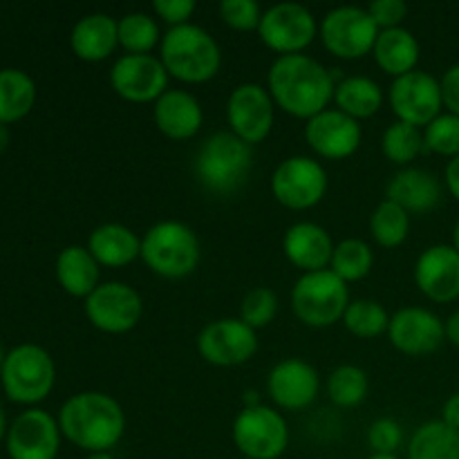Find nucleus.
<instances>
[{
  "label": "nucleus",
  "instance_id": "nucleus-1",
  "mask_svg": "<svg viewBox=\"0 0 459 459\" xmlns=\"http://www.w3.org/2000/svg\"><path fill=\"white\" fill-rule=\"evenodd\" d=\"M343 76L327 70L309 54L276 56L267 72V90L276 108L294 119H312L318 112L332 108L334 88Z\"/></svg>",
  "mask_w": 459,
  "mask_h": 459
},
{
  "label": "nucleus",
  "instance_id": "nucleus-2",
  "mask_svg": "<svg viewBox=\"0 0 459 459\" xmlns=\"http://www.w3.org/2000/svg\"><path fill=\"white\" fill-rule=\"evenodd\" d=\"M58 429L67 442L88 455L110 453L126 435L124 406L99 390L76 393L58 411Z\"/></svg>",
  "mask_w": 459,
  "mask_h": 459
},
{
  "label": "nucleus",
  "instance_id": "nucleus-3",
  "mask_svg": "<svg viewBox=\"0 0 459 459\" xmlns=\"http://www.w3.org/2000/svg\"><path fill=\"white\" fill-rule=\"evenodd\" d=\"M160 61L170 79L200 85L213 79L222 67V49L218 40L195 22L169 27L160 43Z\"/></svg>",
  "mask_w": 459,
  "mask_h": 459
},
{
  "label": "nucleus",
  "instance_id": "nucleus-4",
  "mask_svg": "<svg viewBox=\"0 0 459 459\" xmlns=\"http://www.w3.org/2000/svg\"><path fill=\"white\" fill-rule=\"evenodd\" d=\"M254 169V146L242 142L231 130L209 134L197 148L193 173L197 182L215 195H233L245 186Z\"/></svg>",
  "mask_w": 459,
  "mask_h": 459
},
{
  "label": "nucleus",
  "instance_id": "nucleus-5",
  "mask_svg": "<svg viewBox=\"0 0 459 459\" xmlns=\"http://www.w3.org/2000/svg\"><path fill=\"white\" fill-rule=\"evenodd\" d=\"M200 258V238L186 222L160 220L142 236L143 264L166 281H182L195 273Z\"/></svg>",
  "mask_w": 459,
  "mask_h": 459
},
{
  "label": "nucleus",
  "instance_id": "nucleus-6",
  "mask_svg": "<svg viewBox=\"0 0 459 459\" xmlns=\"http://www.w3.org/2000/svg\"><path fill=\"white\" fill-rule=\"evenodd\" d=\"M350 287L334 272L300 273L291 287V312L303 325L314 330H325L343 321V314L350 305Z\"/></svg>",
  "mask_w": 459,
  "mask_h": 459
},
{
  "label": "nucleus",
  "instance_id": "nucleus-7",
  "mask_svg": "<svg viewBox=\"0 0 459 459\" xmlns=\"http://www.w3.org/2000/svg\"><path fill=\"white\" fill-rule=\"evenodd\" d=\"M54 381H56L54 359L40 345L22 343L7 352L0 384L12 402L34 406V403L48 399L54 388Z\"/></svg>",
  "mask_w": 459,
  "mask_h": 459
},
{
  "label": "nucleus",
  "instance_id": "nucleus-8",
  "mask_svg": "<svg viewBox=\"0 0 459 459\" xmlns=\"http://www.w3.org/2000/svg\"><path fill=\"white\" fill-rule=\"evenodd\" d=\"M231 439L240 457L281 459L290 446V424L278 408L267 403L242 408L231 424Z\"/></svg>",
  "mask_w": 459,
  "mask_h": 459
},
{
  "label": "nucleus",
  "instance_id": "nucleus-9",
  "mask_svg": "<svg viewBox=\"0 0 459 459\" xmlns=\"http://www.w3.org/2000/svg\"><path fill=\"white\" fill-rule=\"evenodd\" d=\"M272 195L290 211H309L321 204L330 188L325 166L309 155H291L272 173Z\"/></svg>",
  "mask_w": 459,
  "mask_h": 459
},
{
  "label": "nucleus",
  "instance_id": "nucleus-10",
  "mask_svg": "<svg viewBox=\"0 0 459 459\" xmlns=\"http://www.w3.org/2000/svg\"><path fill=\"white\" fill-rule=\"evenodd\" d=\"M318 36L321 43L332 56L343 61H357V58L372 54L379 36V27L375 25L366 7L357 4H341L330 9L318 22Z\"/></svg>",
  "mask_w": 459,
  "mask_h": 459
},
{
  "label": "nucleus",
  "instance_id": "nucleus-11",
  "mask_svg": "<svg viewBox=\"0 0 459 459\" xmlns=\"http://www.w3.org/2000/svg\"><path fill=\"white\" fill-rule=\"evenodd\" d=\"M318 36V18L300 3H276L263 12L258 39L278 56L303 54Z\"/></svg>",
  "mask_w": 459,
  "mask_h": 459
},
{
  "label": "nucleus",
  "instance_id": "nucleus-12",
  "mask_svg": "<svg viewBox=\"0 0 459 459\" xmlns=\"http://www.w3.org/2000/svg\"><path fill=\"white\" fill-rule=\"evenodd\" d=\"M83 312L103 334H128L142 323L143 299L128 282L106 281L83 300Z\"/></svg>",
  "mask_w": 459,
  "mask_h": 459
},
{
  "label": "nucleus",
  "instance_id": "nucleus-13",
  "mask_svg": "<svg viewBox=\"0 0 459 459\" xmlns=\"http://www.w3.org/2000/svg\"><path fill=\"white\" fill-rule=\"evenodd\" d=\"M227 124L236 137L255 146L272 134L276 121V103L269 94L267 85L247 81L236 85L227 99Z\"/></svg>",
  "mask_w": 459,
  "mask_h": 459
},
{
  "label": "nucleus",
  "instance_id": "nucleus-14",
  "mask_svg": "<svg viewBox=\"0 0 459 459\" xmlns=\"http://www.w3.org/2000/svg\"><path fill=\"white\" fill-rule=\"evenodd\" d=\"M385 99H388L397 121L417 126L421 130L444 112L439 79L424 70L408 72V74L393 79Z\"/></svg>",
  "mask_w": 459,
  "mask_h": 459
},
{
  "label": "nucleus",
  "instance_id": "nucleus-15",
  "mask_svg": "<svg viewBox=\"0 0 459 459\" xmlns=\"http://www.w3.org/2000/svg\"><path fill=\"white\" fill-rule=\"evenodd\" d=\"M195 348L209 366H245L258 352V332L240 318H218L202 327Z\"/></svg>",
  "mask_w": 459,
  "mask_h": 459
},
{
  "label": "nucleus",
  "instance_id": "nucleus-16",
  "mask_svg": "<svg viewBox=\"0 0 459 459\" xmlns=\"http://www.w3.org/2000/svg\"><path fill=\"white\" fill-rule=\"evenodd\" d=\"M169 81L157 54H124L110 67V88L128 103H155L169 90Z\"/></svg>",
  "mask_w": 459,
  "mask_h": 459
},
{
  "label": "nucleus",
  "instance_id": "nucleus-17",
  "mask_svg": "<svg viewBox=\"0 0 459 459\" xmlns=\"http://www.w3.org/2000/svg\"><path fill=\"white\" fill-rule=\"evenodd\" d=\"M388 341L406 357H429L446 341L444 321L429 307H402L390 316Z\"/></svg>",
  "mask_w": 459,
  "mask_h": 459
},
{
  "label": "nucleus",
  "instance_id": "nucleus-18",
  "mask_svg": "<svg viewBox=\"0 0 459 459\" xmlns=\"http://www.w3.org/2000/svg\"><path fill=\"white\" fill-rule=\"evenodd\" d=\"M363 139L361 121L352 119L334 106L305 121V142L314 155L327 161H341L359 151Z\"/></svg>",
  "mask_w": 459,
  "mask_h": 459
},
{
  "label": "nucleus",
  "instance_id": "nucleus-19",
  "mask_svg": "<svg viewBox=\"0 0 459 459\" xmlns=\"http://www.w3.org/2000/svg\"><path fill=\"white\" fill-rule=\"evenodd\" d=\"M318 393H321V375L305 359H282L269 370L267 394L278 411H305L316 402Z\"/></svg>",
  "mask_w": 459,
  "mask_h": 459
},
{
  "label": "nucleus",
  "instance_id": "nucleus-20",
  "mask_svg": "<svg viewBox=\"0 0 459 459\" xmlns=\"http://www.w3.org/2000/svg\"><path fill=\"white\" fill-rule=\"evenodd\" d=\"M61 437L58 420L40 408H30L7 429V455L12 459H56Z\"/></svg>",
  "mask_w": 459,
  "mask_h": 459
},
{
  "label": "nucleus",
  "instance_id": "nucleus-21",
  "mask_svg": "<svg viewBox=\"0 0 459 459\" xmlns=\"http://www.w3.org/2000/svg\"><path fill=\"white\" fill-rule=\"evenodd\" d=\"M415 285L430 303H455L459 299V254L455 247H426L415 263Z\"/></svg>",
  "mask_w": 459,
  "mask_h": 459
},
{
  "label": "nucleus",
  "instance_id": "nucleus-22",
  "mask_svg": "<svg viewBox=\"0 0 459 459\" xmlns=\"http://www.w3.org/2000/svg\"><path fill=\"white\" fill-rule=\"evenodd\" d=\"M152 121L166 139L188 142L204 126V108L188 90L169 88L152 103Z\"/></svg>",
  "mask_w": 459,
  "mask_h": 459
},
{
  "label": "nucleus",
  "instance_id": "nucleus-23",
  "mask_svg": "<svg viewBox=\"0 0 459 459\" xmlns=\"http://www.w3.org/2000/svg\"><path fill=\"white\" fill-rule=\"evenodd\" d=\"M334 245L336 242L332 240L330 231L309 220L291 224L282 236V254L290 260V264L300 269V273L330 269Z\"/></svg>",
  "mask_w": 459,
  "mask_h": 459
},
{
  "label": "nucleus",
  "instance_id": "nucleus-24",
  "mask_svg": "<svg viewBox=\"0 0 459 459\" xmlns=\"http://www.w3.org/2000/svg\"><path fill=\"white\" fill-rule=\"evenodd\" d=\"M444 184L435 173L417 166L399 169L385 184V200L394 202L411 215H426L442 202Z\"/></svg>",
  "mask_w": 459,
  "mask_h": 459
},
{
  "label": "nucleus",
  "instance_id": "nucleus-25",
  "mask_svg": "<svg viewBox=\"0 0 459 459\" xmlns=\"http://www.w3.org/2000/svg\"><path fill=\"white\" fill-rule=\"evenodd\" d=\"M70 48L76 58L85 63H101L119 48V27L110 13H85L70 31Z\"/></svg>",
  "mask_w": 459,
  "mask_h": 459
},
{
  "label": "nucleus",
  "instance_id": "nucleus-26",
  "mask_svg": "<svg viewBox=\"0 0 459 459\" xmlns=\"http://www.w3.org/2000/svg\"><path fill=\"white\" fill-rule=\"evenodd\" d=\"M88 251L101 267L121 269L142 258V238L130 227L119 222H106L92 229L88 236Z\"/></svg>",
  "mask_w": 459,
  "mask_h": 459
},
{
  "label": "nucleus",
  "instance_id": "nucleus-27",
  "mask_svg": "<svg viewBox=\"0 0 459 459\" xmlns=\"http://www.w3.org/2000/svg\"><path fill=\"white\" fill-rule=\"evenodd\" d=\"M375 63L381 72L390 74L393 79L417 70L421 56V45L417 36L406 27H393L381 30L377 36L375 49H372Z\"/></svg>",
  "mask_w": 459,
  "mask_h": 459
},
{
  "label": "nucleus",
  "instance_id": "nucleus-28",
  "mask_svg": "<svg viewBox=\"0 0 459 459\" xmlns=\"http://www.w3.org/2000/svg\"><path fill=\"white\" fill-rule=\"evenodd\" d=\"M56 281L65 294L85 300L101 285V264L88 247L70 245L61 249L56 258Z\"/></svg>",
  "mask_w": 459,
  "mask_h": 459
},
{
  "label": "nucleus",
  "instance_id": "nucleus-29",
  "mask_svg": "<svg viewBox=\"0 0 459 459\" xmlns=\"http://www.w3.org/2000/svg\"><path fill=\"white\" fill-rule=\"evenodd\" d=\"M385 92L375 79L363 74L343 76L334 88V101L332 106L336 110L345 112L352 119L363 121L375 117L384 108Z\"/></svg>",
  "mask_w": 459,
  "mask_h": 459
},
{
  "label": "nucleus",
  "instance_id": "nucleus-30",
  "mask_svg": "<svg viewBox=\"0 0 459 459\" xmlns=\"http://www.w3.org/2000/svg\"><path fill=\"white\" fill-rule=\"evenodd\" d=\"M36 101V83L18 67L0 70V124H13L31 112Z\"/></svg>",
  "mask_w": 459,
  "mask_h": 459
},
{
  "label": "nucleus",
  "instance_id": "nucleus-31",
  "mask_svg": "<svg viewBox=\"0 0 459 459\" xmlns=\"http://www.w3.org/2000/svg\"><path fill=\"white\" fill-rule=\"evenodd\" d=\"M406 459H459V433L442 420L426 421L412 433Z\"/></svg>",
  "mask_w": 459,
  "mask_h": 459
},
{
  "label": "nucleus",
  "instance_id": "nucleus-32",
  "mask_svg": "<svg viewBox=\"0 0 459 459\" xmlns=\"http://www.w3.org/2000/svg\"><path fill=\"white\" fill-rule=\"evenodd\" d=\"M372 267H375V249L370 242L361 240V238H345L334 245L330 272H334L348 285L370 276Z\"/></svg>",
  "mask_w": 459,
  "mask_h": 459
},
{
  "label": "nucleus",
  "instance_id": "nucleus-33",
  "mask_svg": "<svg viewBox=\"0 0 459 459\" xmlns=\"http://www.w3.org/2000/svg\"><path fill=\"white\" fill-rule=\"evenodd\" d=\"M119 48L126 54H152L161 43L160 21L146 12H128L117 18Z\"/></svg>",
  "mask_w": 459,
  "mask_h": 459
},
{
  "label": "nucleus",
  "instance_id": "nucleus-34",
  "mask_svg": "<svg viewBox=\"0 0 459 459\" xmlns=\"http://www.w3.org/2000/svg\"><path fill=\"white\" fill-rule=\"evenodd\" d=\"M368 229H370V236L377 245L384 247V249H397L408 240L411 213L403 211L399 204H394V202L384 200L370 213Z\"/></svg>",
  "mask_w": 459,
  "mask_h": 459
},
{
  "label": "nucleus",
  "instance_id": "nucleus-35",
  "mask_svg": "<svg viewBox=\"0 0 459 459\" xmlns=\"http://www.w3.org/2000/svg\"><path fill=\"white\" fill-rule=\"evenodd\" d=\"M424 151V130L417 126L393 121L381 134V152L390 164L399 166V169L412 166V161Z\"/></svg>",
  "mask_w": 459,
  "mask_h": 459
},
{
  "label": "nucleus",
  "instance_id": "nucleus-36",
  "mask_svg": "<svg viewBox=\"0 0 459 459\" xmlns=\"http://www.w3.org/2000/svg\"><path fill=\"white\" fill-rule=\"evenodd\" d=\"M325 393L336 408L359 406V403L366 402L368 393H370L368 372L363 368L352 366V363H343L330 372L325 381Z\"/></svg>",
  "mask_w": 459,
  "mask_h": 459
},
{
  "label": "nucleus",
  "instance_id": "nucleus-37",
  "mask_svg": "<svg viewBox=\"0 0 459 459\" xmlns=\"http://www.w3.org/2000/svg\"><path fill=\"white\" fill-rule=\"evenodd\" d=\"M345 330L352 336L363 341L377 339V336L388 334L390 314L379 300L375 299H354L350 300L348 309L343 314Z\"/></svg>",
  "mask_w": 459,
  "mask_h": 459
},
{
  "label": "nucleus",
  "instance_id": "nucleus-38",
  "mask_svg": "<svg viewBox=\"0 0 459 459\" xmlns=\"http://www.w3.org/2000/svg\"><path fill=\"white\" fill-rule=\"evenodd\" d=\"M278 296L272 287H254L242 296L240 303V321H245L251 330H263L272 325L273 318L278 316Z\"/></svg>",
  "mask_w": 459,
  "mask_h": 459
},
{
  "label": "nucleus",
  "instance_id": "nucleus-39",
  "mask_svg": "<svg viewBox=\"0 0 459 459\" xmlns=\"http://www.w3.org/2000/svg\"><path fill=\"white\" fill-rule=\"evenodd\" d=\"M426 151L453 160L459 157V117L444 110L424 128Z\"/></svg>",
  "mask_w": 459,
  "mask_h": 459
},
{
  "label": "nucleus",
  "instance_id": "nucleus-40",
  "mask_svg": "<svg viewBox=\"0 0 459 459\" xmlns=\"http://www.w3.org/2000/svg\"><path fill=\"white\" fill-rule=\"evenodd\" d=\"M264 9L255 0H222L220 18L236 31H258Z\"/></svg>",
  "mask_w": 459,
  "mask_h": 459
},
{
  "label": "nucleus",
  "instance_id": "nucleus-41",
  "mask_svg": "<svg viewBox=\"0 0 459 459\" xmlns=\"http://www.w3.org/2000/svg\"><path fill=\"white\" fill-rule=\"evenodd\" d=\"M403 444V429L393 417L375 420L368 429V446L377 455H397Z\"/></svg>",
  "mask_w": 459,
  "mask_h": 459
},
{
  "label": "nucleus",
  "instance_id": "nucleus-42",
  "mask_svg": "<svg viewBox=\"0 0 459 459\" xmlns=\"http://www.w3.org/2000/svg\"><path fill=\"white\" fill-rule=\"evenodd\" d=\"M366 9L375 25L379 27V31L403 27V21L408 16V4L403 0H372Z\"/></svg>",
  "mask_w": 459,
  "mask_h": 459
},
{
  "label": "nucleus",
  "instance_id": "nucleus-43",
  "mask_svg": "<svg viewBox=\"0 0 459 459\" xmlns=\"http://www.w3.org/2000/svg\"><path fill=\"white\" fill-rule=\"evenodd\" d=\"M195 13V0H152V16L169 27H179L191 22Z\"/></svg>",
  "mask_w": 459,
  "mask_h": 459
},
{
  "label": "nucleus",
  "instance_id": "nucleus-44",
  "mask_svg": "<svg viewBox=\"0 0 459 459\" xmlns=\"http://www.w3.org/2000/svg\"><path fill=\"white\" fill-rule=\"evenodd\" d=\"M439 85H442L444 110L459 117V63L444 72L442 79H439Z\"/></svg>",
  "mask_w": 459,
  "mask_h": 459
},
{
  "label": "nucleus",
  "instance_id": "nucleus-45",
  "mask_svg": "<svg viewBox=\"0 0 459 459\" xmlns=\"http://www.w3.org/2000/svg\"><path fill=\"white\" fill-rule=\"evenodd\" d=\"M439 420H442L444 424L451 426L453 430H457V433H459V393H453L451 397L444 402L442 417H439Z\"/></svg>",
  "mask_w": 459,
  "mask_h": 459
},
{
  "label": "nucleus",
  "instance_id": "nucleus-46",
  "mask_svg": "<svg viewBox=\"0 0 459 459\" xmlns=\"http://www.w3.org/2000/svg\"><path fill=\"white\" fill-rule=\"evenodd\" d=\"M444 186L451 193V197H455V202H459V157L448 160L446 169H444Z\"/></svg>",
  "mask_w": 459,
  "mask_h": 459
},
{
  "label": "nucleus",
  "instance_id": "nucleus-47",
  "mask_svg": "<svg viewBox=\"0 0 459 459\" xmlns=\"http://www.w3.org/2000/svg\"><path fill=\"white\" fill-rule=\"evenodd\" d=\"M444 332H446L448 343L459 348V309H457V312H453L451 316L444 321Z\"/></svg>",
  "mask_w": 459,
  "mask_h": 459
},
{
  "label": "nucleus",
  "instance_id": "nucleus-48",
  "mask_svg": "<svg viewBox=\"0 0 459 459\" xmlns=\"http://www.w3.org/2000/svg\"><path fill=\"white\" fill-rule=\"evenodd\" d=\"M263 403V399H260V393L258 390H247L245 394H242V408H255Z\"/></svg>",
  "mask_w": 459,
  "mask_h": 459
},
{
  "label": "nucleus",
  "instance_id": "nucleus-49",
  "mask_svg": "<svg viewBox=\"0 0 459 459\" xmlns=\"http://www.w3.org/2000/svg\"><path fill=\"white\" fill-rule=\"evenodd\" d=\"M9 146V128L4 124H0V152H4V148Z\"/></svg>",
  "mask_w": 459,
  "mask_h": 459
},
{
  "label": "nucleus",
  "instance_id": "nucleus-50",
  "mask_svg": "<svg viewBox=\"0 0 459 459\" xmlns=\"http://www.w3.org/2000/svg\"><path fill=\"white\" fill-rule=\"evenodd\" d=\"M4 435H7V420H4V411L3 406H0V439H3Z\"/></svg>",
  "mask_w": 459,
  "mask_h": 459
},
{
  "label": "nucleus",
  "instance_id": "nucleus-51",
  "mask_svg": "<svg viewBox=\"0 0 459 459\" xmlns=\"http://www.w3.org/2000/svg\"><path fill=\"white\" fill-rule=\"evenodd\" d=\"M451 245L455 247V251L459 254V218H457L455 227H453V242H451Z\"/></svg>",
  "mask_w": 459,
  "mask_h": 459
},
{
  "label": "nucleus",
  "instance_id": "nucleus-52",
  "mask_svg": "<svg viewBox=\"0 0 459 459\" xmlns=\"http://www.w3.org/2000/svg\"><path fill=\"white\" fill-rule=\"evenodd\" d=\"M85 459H117V457L112 455V453H90Z\"/></svg>",
  "mask_w": 459,
  "mask_h": 459
},
{
  "label": "nucleus",
  "instance_id": "nucleus-53",
  "mask_svg": "<svg viewBox=\"0 0 459 459\" xmlns=\"http://www.w3.org/2000/svg\"><path fill=\"white\" fill-rule=\"evenodd\" d=\"M4 359H7V354H4V350L0 348V379H3V368H4Z\"/></svg>",
  "mask_w": 459,
  "mask_h": 459
},
{
  "label": "nucleus",
  "instance_id": "nucleus-54",
  "mask_svg": "<svg viewBox=\"0 0 459 459\" xmlns=\"http://www.w3.org/2000/svg\"><path fill=\"white\" fill-rule=\"evenodd\" d=\"M368 459H399L397 455H377V453H370V457Z\"/></svg>",
  "mask_w": 459,
  "mask_h": 459
},
{
  "label": "nucleus",
  "instance_id": "nucleus-55",
  "mask_svg": "<svg viewBox=\"0 0 459 459\" xmlns=\"http://www.w3.org/2000/svg\"><path fill=\"white\" fill-rule=\"evenodd\" d=\"M238 459H249V457H238Z\"/></svg>",
  "mask_w": 459,
  "mask_h": 459
}]
</instances>
